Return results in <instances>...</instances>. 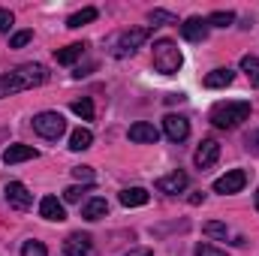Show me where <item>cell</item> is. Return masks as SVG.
I'll return each mask as SVG.
<instances>
[{"label": "cell", "mask_w": 259, "mask_h": 256, "mask_svg": "<svg viewBox=\"0 0 259 256\" xmlns=\"http://www.w3.org/2000/svg\"><path fill=\"white\" fill-rule=\"evenodd\" d=\"M46 81H49V69L42 64H21L0 78V97H3V94H18V91L39 88V84H46Z\"/></svg>", "instance_id": "obj_1"}, {"label": "cell", "mask_w": 259, "mask_h": 256, "mask_svg": "<svg viewBox=\"0 0 259 256\" xmlns=\"http://www.w3.org/2000/svg\"><path fill=\"white\" fill-rule=\"evenodd\" d=\"M211 124L220 130H235L241 121L250 118V103L247 100H238V103H217L211 109Z\"/></svg>", "instance_id": "obj_2"}, {"label": "cell", "mask_w": 259, "mask_h": 256, "mask_svg": "<svg viewBox=\"0 0 259 256\" xmlns=\"http://www.w3.org/2000/svg\"><path fill=\"white\" fill-rule=\"evenodd\" d=\"M181 64H184L181 49H178L172 39H157V42H154V69H157V72L172 75V72L181 69Z\"/></svg>", "instance_id": "obj_3"}, {"label": "cell", "mask_w": 259, "mask_h": 256, "mask_svg": "<svg viewBox=\"0 0 259 256\" xmlns=\"http://www.w3.org/2000/svg\"><path fill=\"white\" fill-rule=\"evenodd\" d=\"M33 130L42 136V139H61L66 133V121L61 112H39L33 118Z\"/></svg>", "instance_id": "obj_4"}, {"label": "cell", "mask_w": 259, "mask_h": 256, "mask_svg": "<svg viewBox=\"0 0 259 256\" xmlns=\"http://www.w3.org/2000/svg\"><path fill=\"white\" fill-rule=\"evenodd\" d=\"M244 184H247V172H244V169H229L226 175H220V178L214 181V193L232 196V193L244 190Z\"/></svg>", "instance_id": "obj_5"}, {"label": "cell", "mask_w": 259, "mask_h": 256, "mask_svg": "<svg viewBox=\"0 0 259 256\" xmlns=\"http://www.w3.org/2000/svg\"><path fill=\"white\" fill-rule=\"evenodd\" d=\"M217 160H220V142L217 139H202V145L196 148V154H193V163L199 169H211Z\"/></svg>", "instance_id": "obj_6"}, {"label": "cell", "mask_w": 259, "mask_h": 256, "mask_svg": "<svg viewBox=\"0 0 259 256\" xmlns=\"http://www.w3.org/2000/svg\"><path fill=\"white\" fill-rule=\"evenodd\" d=\"M6 202H9L12 208H18V211H27V208L33 205V193L27 190L21 181H9V184H6Z\"/></svg>", "instance_id": "obj_7"}, {"label": "cell", "mask_w": 259, "mask_h": 256, "mask_svg": "<svg viewBox=\"0 0 259 256\" xmlns=\"http://www.w3.org/2000/svg\"><path fill=\"white\" fill-rule=\"evenodd\" d=\"M148 36H151V27H133L127 33H121V39H118V55H133Z\"/></svg>", "instance_id": "obj_8"}, {"label": "cell", "mask_w": 259, "mask_h": 256, "mask_svg": "<svg viewBox=\"0 0 259 256\" xmlns=\"http://www.w3.org/2000/svg\"><path fill=\"white\" fill-rule=\"evenodd\" d=\"M163 133L172 139V142H184L190 136V121L184 115H166L163 118Z\"/></svg>", "instance_id": "obj_9"}, {"label": "cell", "mask_w": 259, "mask_h": 256, "mask_svg": "<svg viewBox=\"0 0 259 256\" xmlns=\"http://www.w3.org/2000/svg\"><path fill=\"white\" fill-rule=\"evenodd\" d=\"M187 184H190V178H187V172H172V175H163V178H157V190L160 193H169V196H178V193L187 190Z\"/></svg>", "instance_id": "obj_10"}, {"label": "cell", "mask_w": 259, "mask_h": 256, "mask_svg": "<svg viewBox=\"0 0 259 256\" xmlns=\"http://www.w3.org/2000/svg\"><path fill=\"white\" fill-rule=\"evenodd\" d=\"M181 36L187 39V42H205V36H208V21L205 18H187L184 24H181Z\"/></svg>", "instance_id": "obj_11"}, {"label": "cell", "mask_w": 259, "mask_h": 256, "mask_svg": "<svg viewBox=\"0 0 259 256\" xmlns=\"http://www.w3.org/2000/svg\"><path fill=\"white\" fill-rule=\"evenodd\" d=\"M91 253V235L88 232H72L64 241V256H88Z\"/></svg>", "instance_id": "obj_12"}, {"label": "cell", "mask_w": 259, "mask_h": 256, "mask_svg": "<svg viewBox=\"0 0 259 256\" xmlns=\"http://www.w3.org/2000/svg\"><path fill=\"white\" fill-rule=\"evenodd\" d=\"M157 139H160V130L154 127V124H148V121H139V124H133V127H130V142L154 145Z\"/></svg>", "instance_id": "obj_13"}, {"label": "cell", "mask_w": 259, "mask_h": 256, "mask_svg": "<svg viewBox=\"0 0 259 256\" xmlns=\"http://www.w3.org/2000/svg\"><path fill=\"white\" fill-rule=\"evenodd\" d=\"M36 148H30V145H9L6 151H3V163L6 166H15V163H24V160H36Z\"/></svg>", "instance_id": "obj_14"}, {"label": "cell", "mask_w": 259, "mask_h": 256, "mask_svg": "<svg viewBox=\"0 0 259 256\" xmlns=\"http://www.w3.org/2000/svg\"><path fill=\"white\" fill-rule=\"evenodd\" d=\"M39 214H42L46 220H52V223H61V220H66L64 202H61L58 196H46V199L39 202Z\"/></svg>", "instance_id": "obj_15"}, {"label": "cell", "mask_w": 259, "mask_h": 256, "mask_svg": "<svg viewBox=\"0 0 259 256\" xmlns=\"http://www.w3.org/2000/svg\"><path fill=\"white\" fill-rule=\"evenodd\" d=\"M232 78H235V72H232L229 66H220V69H211V72L202 78V84H205V88H226V84H232Z\"/></svg>", "instance_id": "obj_16"}, {"label": "cell", "mask_w": 259, "mask_h": 256, "mask_svg": "<svg viewBox=\"0 0 259 256\" xmlns=\"http://www.w3.org/2000/svg\"><path fill=\"white\" fill-rule=\"evenodd\" d=\"M121 205H127V208H139V205H148V190L145 187H127V190H121Z\"/></svg>", "instance_id": "obj_17"}, {"label": "cell", "mask_w": 259, "mask_h": 256, "mask_svg": "<svg viewBox=\"0 0 259 256\" xmlns=\"http://www.w3.org/2000/svg\"><path fill=\"white\" fill-rule=\"evenodd\" d=\"M106 214H109V202H106V199H91V202L81 208V217L91 220V223H94V220H103Z\"/></svg>", "instance_id": "obj_18"}, {"label": "cell", "mask_w": 259, "mask_h": 256, "mask_svg": "<svg viewBox=\"0 0 259 256\" xmlns=\"http://www.w3.org/2000/svg\"><path fill=\"white\" fill-rule=\"evenodd\" d=\"M81 55H84V46H81V42H72V46H66V49H58V52H55V61L64 64V66H69V64H75Z\"/></svg>", "instance_id": "obj_19"}, {"label": "cell", "mask_w": 259, "mask_h": 256, "mask_svg": "<svg viewBox=\"0 0 259 256\" xmlns=\"http://www.w3.org/2000/svg\"><path fill=\"white\" fill-rule=\"evenodd\" d=\"M91 142H94V133L88 127L72 130V136H69V148L72 151H84V148H91Z\"/></svg>", "instance_id": "obj_20"}, {"label": "cell", "mask_w": 259, "mask_h": 256, "mask_svg": "<svg viewBox=\"0 0 259 256\" xmlns=\"http://www.w3.org/2000/svg\"><path fill=\"white\" fill-rule=\"evenodd\" d=\"M97 15H100V12H97L94 6H88V9H81V12H72V15L66 18V27H72V30H75V27H81V24L97 21Z\"/></svg>", "instance_id": "obj_21"}, {"label": "cell", "mask_w": 259, "mask_h": 256, "mask_svg": "<svg viewBox=\"0 0 259 256\" xmlns=\"http://www.w3.org/2000/svg\"><path fill=\"white\" fill-rule=\"evenodd\" d=\"M205 21H208V27H229V24L235 21V12H232V9H217V12H211Z\"/></svg>", "instance_id": "obj_22"}, {"label": "cell", "mask_w": 259, "mask_h": 256, "mask_svg": "<svg viewBox=\"0 0 259 256\" xmlns=\"http://www.w3.org/2000/svg\"><path fill=\"white\" fill-rule=\"evenodd\" d=\"M241 69L247 72L250 84L259 88V58H256V55H244V58H241Z\"/></svg>", "instance_id": "obj_23"}, {"label": "cell", "mask_w": 259, "mask_h": 256, "mask_svg": "<svg viewBox=\"0 0 259 256\" xmlns=\"http://www.w3.org/2000/svg\"><path fill=\"white\" fill-rule=\"evenodd\" d=\"M202 232H205L208 238H220V241H226L229 226H226V223H217V220H208V223H202Z\"/></svg>", "instance_id": "obj_24"}, {"label": "cell", "mask_w": 259, "mask_h": 256, "mask_svg": "<svg viewBox=\"0 0 259 256\" xmlns=\"http://www.w3.org/2000/svg\"><path fill=\"white\" fill-rule=\"evenodd\" d=\"M69 109H72V112H75V115H78L81 121H94V103H91L88 97H81V100H75V103H72Z\"/></svg>", "instance_id": "obj_25"}, {"label": "cell", "mask_w": 259, "mask_h": 256, "mask_svg": "<svg viewBox=\"0 0 259 256\" xmlns=\"http://www.w3.org/2000/svg\"><path fill=\"white\" fill-rule=\"evenodd\" d=\"M151 24L157 27V24H178V18L172 15V12H166V9H151Z\"/></svg>", "instance_id": "obj_26"}, {"label": "cell", "mask_w": 259, "mask_h": 256, "mask_svg": "<svg viewBox=\"0 0 259 256\" xmlns=\"http://www.w3.org/2000/svg\"><path fill=\"white\" fill-rule=\"evenodd\" d=\"M21 256H49V247H46L42 241H24Z\"/></svg>", "instance_id": "obj_27"}, {"label": "cell", "mask_w": 259, "mask_h": 256, "mask_svg": "<svg viewBox=\"0 0 259 256\" xmlns=\"http://www.w3.org/2000/svg\"><path fill=\"white\" fill-rule=\"evenodd\" d=\"M30 39H33V30H18V33L9 39V49H24Z\"/></svg>", "instance_id": "obj_28"}, {"label": "cell", "mask_w": 259, "mask_h": 256, "mask_svg": "<svg viewBox=\"0 0 259 256\" xmlns=\"http://www.w3.org/2000/svg\"><path fill=\"white\" fill-rule=\"evenodd\" d=\"M196 256H229V253L214 247V244H196Z\"/></svg>", "instance_id": "obj_29"}, {"label": "cell", "mask_w": 259, "mask_h": 256, "mask_svg": "<svg viewBox=\"0 0 259 256\" xmlns=\"http://www.w3.org/2000/svg\"><path fill=\"white\" fill-rule=\"evenodd\" d=\"M72 175H75V181H84V184L94 181V169H91V166H75Z\"/></svg>", "instance_id": "obj_30"}, {"label": "cell", "mask_w": 259, "mask_h": 256, "mask_svg": "<svg viewBox=\"0 0 259 256\" xmlns=\"http://www.w3.org/2000/svg\"><path fill=\"white\" fill-rule=\"evenodd\" d=\"M81 193H88V187H66L64 190V202H78Z\"/></svg>", "instance_id": "obj_31"}, {"label": "cell", "mask_w": 259, "mask_h": 256, "mask_svg": "<svg viewBox=\"0 0 259 256\" xmlns=\"http://www.w3.org/2000/svg\"><path fill=\"white\" fill-rule=\"evenodd\" d=\"M12 21H15V15H12L9 9H0V33H3V30H9V27H12Z\"/></svg>", "instance_id": "obj_32"}, {"label": "cell", "mask_w": 259, "mask_h": 256, "mask_svg": "<svg viewBox=\"0 0 259 256\" xmlns=\"http://www.w3.org/2000/svg\"><path fill=\"white\" fill-rule=\"evenodd\" d=\"M124 256H154L148 247H136V250H130V253H124Z\"/></svg>", "instance_id": "obj_33"}, {"label": "cell", "mask_w": 259, "mask_h": 256, "mask_svg": "<svg viewBox=\"0 0 259 256\" xmlns=\"http://www.w3.org/2000/svg\"><path fill=\"white\" fill-rule=\"evenodd\" d=\"M199 202H205V193H193L190 196V205H199Z\"/></svg>", "instance_id": "obj_34"}, {"label": "cell", "mask_w": 259, "mask_h": 256, "mask_svg": "<svg viewBox=\"0 0 259 256\" xmlns=\"http://www.w3.org/2000/svg\"><path fill=\"white\" fill-rule=\"evenodd\" d=\"M250 145H253V148H256V151H259V130H256V133H253V136H250Z\"/></svg>", "instance_id": "obj_35"}, {"label": "cell", "mask_w": 259, "mask_h": 256, "mask_svg": "<svg viewBox=\"0 0 259 256\" xmlns=\"http://www.w3.org/2000/svg\"><path fill=\"white\" fill-rule=\"evenodd\" d=\"M256 211H259V190H256Z\"/></svg>", "instance_id": "obj_36"}]
</instances>
